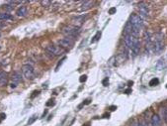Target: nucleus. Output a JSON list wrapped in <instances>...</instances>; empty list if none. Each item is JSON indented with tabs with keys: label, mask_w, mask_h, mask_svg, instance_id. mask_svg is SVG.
Returning a JSON list of instances; mask_svg holds the SVG:
<instances>
[{
	"label": "nucleus",
	"mask_w": 167,
	"mask_h": 126,
	"mask_svg": "<svg viewBox=\"0 0 167 126\" xmlns=\"http://www.w3.org/2000/svg\"><path fill=\"white\" fill-rule=\"evenodd\" d=\"M12 19H13V16L9 14L8 12L0 13V20H12Z\"/></svg>",
	"instance_id": "17"
},
{
	"label": "nucleus",
	"mask_w": 167,
	"mask_h": 126,
	"mask_svg": "<svg viewBox=\"0 0 167 126\" xmlns=\"http://www.w3.org/2000/svg\"><path fill=\"white\" fill-rule=\"evenodd\" d=\"M116 11H117V9H116L115 7H113V8H110V9H109V14H110V15H113V14H115V13H116Z\"/></svg>",
	"instance_id": "26"
},
{
	"label": "nucleus",
	"mask_w": 167,
	"mask_h": 126,
	"mask_svg": "<svg viewBox=\"0 0 167 126\" xmlns=\"http://www.w3.org/2000/svg\"><path fill=\"white\" fill-rule=\"evenodd\" d=\"M166 87H167V86H166Z\"/></svg>",
	"instance_id": "37"
},
{
	"label": "nucleus",
	"mask_w": 167,
	"mask_h": 126,
	"mask_svg": "<svg viewBox=\"0 0 167 126\" xmlns=\"http://www.w3.org/2000/svg\"><path fill=\"white\" fill-rule=\"evenodd\" d=\"M143 126H151L150 123H148V121H143Z\"/></svg>",
	"instance_id": "32"
},
{
	"label": "nucleus",
	"mask_w": 167,
	"mask_h": 126,
	"mask_svg": "<svg viewBox=\"0 0 167 126\" xmlns=\"http://www.w3.org/2000/svg\"><path fill=\"white\" fill-rule=\"evenodd\" d=\"M0 50H1V47H0Z\"/></svg>",
	"instance_id": "36"
},
{
	"label": "nucleus",
	"mask_w": 167,
	"mask_h": 126,
	"mask_svg": "<svg viewBox=\"0 0 167 126\" xmlns=\"http://www.w3.org/2000/svg\"><path fill=\"white\" fill-rule=\"evenodd\" d=\"M4 9H6L7 11H12V10H13V6H12V5H8V4H5V5H4Z\"/></svg>",
	"instance_id": "25"
},
{
	"label": "nucleus",
	"mask_w": 167,
	"mask_h": 126,
	"mask_svg": "<svg viewBox=\"0 0 167 126\" xmlns=\"http://www.w3.org/2000/svg\"><path fill=\"white\" fill-rule=\"evenodd\" d=\"M158 83H159V80H158L157 77H154V79H152L151 81H149V86H157Z\"/></svg>",
	"instance_id": "22"
},
{
	"label": "nucleus",
	"mask_w": 167,
	"mask_h": 126,
	"mask_svg": "<svg viewBox=\"0 0 167 126\" xmlns=\"http://www.w3.org/2000/svg\"><path fill=\"white\" fill-rule=\"evenodd\" d=\"M86 80H87V76H86V75H83V76H80L79 81H80V82H85V81H86Z\"/></svg>",
	"instance_id": "24"
},
{
	"label": "nucleus",
	"mask_w": 167,
	"mask_h": 126,
	"mask_svg": "<svg viewBox=\"0 0 167 126\" xmlns=\"http://www.w3.org/2000/svg\"><path fill=\"white\" fill-rule=\"evenodd\" d=\"M116 109H117V107H116V106H111V110L112 111L116 110Z\"/></svg>",
	"instance_id": "33"
},
{
	"label": "nucleus",
	"mask_w": 167,
	"mask_h": 126,
	"mask_svg": "<svg viewBox=\"0 0 167 126\" xmlns=\"http://www.w3.org/2000/svg\"><path fill=\"white\" fill-rule=\"evenodd\" d=\"M61 32L63 33L64 35L66 36L67 38H73L79 34V28H77L76 26H64L63 28L61 29Z\"/></svg>",
	"instance_id": "3"
},
{
	"label": "nucleus",
	"mask_w": 167,
	"mask_h": 126,
	"mask_svg": "<svg viewBox=\"0 0 167 126\" xmlns=\"http://www.w3.org/2000/svg\"><path fill=\"white\" fill-rule=\"evenodd\" d=\"M100 37H101V32H97V33H96V35L93 37V39L91 40V43H95V42H97V41L100 39Z\"/></svg>",
	"instance_id": "23"
},
{
	"label": "nucleus",
	"mask_w": 167,
	"mask_h": 126,
	"mask_svg": "<svg viewBox=\"0 0 167 126\" xmlns=\"http://www.w3.org/2000/svg\"><path fill=\"white\" fill-rule=\"evenodd\" d=\"M131 50H132V52H133V57H136V56H138V54H139V50H140V43H139V41H138V38H136V39H134L133 48H132Z\"/></svg>",
	"instance_id": "9"
},
{
	"label": "nucleus",
	"mask_w": 167,
	"mask_h": 126,
	"mask_svg": "<svg viewBox=\"0 0 167 126\" xmlns=\"http://www.w3.org/2000/svg\"><path fill=\"white\" fill-rule=\"evenodd\" d=\"M73 40L71 38H63V39H60L59 41V45L61 48H71L73 46Z\"/></svg>",
	"instance_id": "8"
},
{
	"label": "nucleus",
	"mask_w": 167,
	"mask_h": 126,
	"mask_svg": "<svg viewBox=\"0 0 167 126\" xmlns=\"http://www.w3.org/2000/svg\"><path fill=\"white\" fill-rule=\"evenodd\" d=\"M65 59H66V58H65V57H63V58L61 59V61H59V64H57V66H56V71L59 70V66H61V64H62V62H63V61L65 60Z\"/></svg>",
	"instance_id": "28"
},
{
	"label": "nucleus",
	"mask_w": 167,
	"mask_h": 126,
	"mask_svg": "<svg viewBox=\"0 0 167 126\" xmlns=\"http://www.w3.org/2000/svg\"><path fill=\"white\" fill-rule=\"evenodd\" d=\"M164 67H165V61L161 59V60L158 61V63L156 64L155 68H156V70H158V71H161V70H163Z\"/></svg>",
	"instance_id": "18"
},
{
	"label": "nucleus",
	"mask_w": 167,
	"mask_h": 126,
	"mask_svg": "<svg viewBox=\"0 0 167 126\" xmlns=\"http://www.w3.org/2000/svg\"><path fill=\"white\" fill-rule=\"evenodd\" d=\"M21 81H22V75H21V71H14L13 75H12V82H15V83L19 85Z\"/></svg>",
	"instance_id": "11"
},
{
	"label": "nucleus",
	"mask_w": 167,
	"mask_h": 126,
	"mask_svg": "<svg viewBox=\"0 0 167 126\" xmlns=\"http://www.w3.org/2000/svg\"><path fill=\"white\" fill-rule=\"evenodd\" d=\"M37 118H38V115L37 114H34V115H32L30 117V119L28 120V125H31V124H33L35 121L37 120Z\"/></svg>",
	"instance_id": "21"
},
{
	"label": "nucleus",
	"mask_w": 167,
	"mask_h": 126,
	"mask_svg": "<svg viewBox=\"0 0 167 126\" xmlns=\"http://www.w3.org/2000/svg\"><path fill=\"white\" fill-rule=\"evenodd\" d=\"M22 74L26 80L33 81L35 79V71L34 68L31 65H24L22 67Z\"/></svg>",
	"instance_id": "5"
},
{
	"label": "nucleus",
	"mask_w": 167,
	"mask_h": 126,
	"mask_svg": "<svg viewBox=\"0 0 167 126\" xmlns=\"http://www.w3.org/2000/svg\"><path fill=\"white\" fill-rule=\"evenodd\" d=\"M131 91H132V89H127V91H126V93H130Z\"/></svg>",
	"instance_id": "34"
},
{
	"label": "nucleus",
	"mask_w": 167,
	"mask_h": 126,
	"mask_svg": "<svg viewBox=\"0 0 167 126\" xmlns=\"http://www.w3.org/2000/svg\"><path fill=\"white\" fill-rule=\"evenodd\" d=\"M16 14L18 17H26L28 14V9L26 6H20L16 11Z\"/></svg>",
	"instance_id": "13"
},
{
	"label": "nucleus",
	"mask_w": 167,
	"mask_h": 126,
	"mask_svg": "<svg viewBox=\"0 0 167 126\" xmlns=\"http://www.w3.org/2000/svg\"><path fill=\"white\" fill-rule=\"evenodd\" d=\"M102 82H103V85L105 86H107L109 85V80H108V77H106V79H105V80H104L103 81H102Z\"/></svg>",
	"instance_id": "29"
},
{
	"label": "nucleus",
	"mask_w": 167,
	"mask_h": 126,
	"mask_svg": "<svg viewBox=\"0 0 167 126\" xmlns=\"http://www.w3.org/2000/svg\"><path fill=\"white\" fill-rule=\"evenodd\" d=\"M46 51H47V53L49 54V55L52 56L53 58L55 57V56H60L62 55L64 53V50L63 48H61V47H59V46H56V45H49L46 47Z\"/></svg>",
	"instance_id": "4"
},
{
	"label": "nucleus",
	"mask_w": 167,
	"mask_h": 126,
	"mask_svg": "<svg viewBox=\"0 0 167 126\" xmlns=\"http://www.w3.org/2000/svg\"><path fill=\"white\" fill-rule=\"evenodd\" d=\"M40 3H41V5L44 6V7H49L52 4V1H49V0H41Z\"/></svg>",
	"instance_id": "20"
},
{
	"label": "nucleus",
	"mask_w": 167,
	"mask_h": 126,
	"mask_svg": "<svg viewBox=\"0 0 167 126\" xmlns=\"http://www.w3.org/2000/svg\"><path fill=\"white\" fill-rule=\"evenodd\" d=\"M91 5H93V2H92V1H85V2H83V5H82L81 10L87 9V8H89V7H91Z\"/></svg>",
	"instance_id": "19"
},
{
	"label": "nucleus",
	"mask_w": 167,
	"mask_h": 126,
	"mask_svg": "<svg viewBox=\"0 0 167 126\" xmlns=\"http://www.w3.org/2000/svg\"><path fill=\"white\" fill-rule=\"evenodd\" d=\"M138 13H139V16L142 18H147L148 15H149V10H148L147 5L144 3V2H140L138 6Z\"/></svg>",
	"instance_id": "6"
},
{
	"label": "nucleus",
	"mask_w": 167,
	"mask_h": 126,
	"mask_svg": "<svg viewBox=\"0 0 167 126\" xmlns=\"http://www.w3.org/2000/svg\"><path fill=\"white\" fill-rule=\"evenodd\" d=\"M8 82V76L3 71H0V86H5Z\"/></svg>",
	"instance_id": "12"
},
{
	"label": "nucleus",
	"mask_w": 167,
	"mask_h": 126,
	"mask_svg": "<svg viewBox=\"0 0 167 126\" xmlns=\"http://www.w3.org/2000/svg\"><path fill=\"white\" fill-rule=\"evenodd\" d=\"M150 124H151V126H162L161 125V120H160V118L157 114H153L152 115Z\"/></svg>",
	"instance_id": "14"
},
{
	"label": "nucleus",
	"mask_w": 167,
	"mask_h": 126,
	"mask_svg": "<svg viewBox=\"0 0 167 126\" xmlns=\"http://www.w3.org/2000/svg\"><path fill=\"white\" fill-rule=\"evenodd\" d=\"M144 41H145V49L146 51L150 52L151 49L153 48V43H152V40H151V36H150V33L145 31L144 32Z\"/></svg>",
	"instance_id": "7"
},
{
	"label": "nucleus",
	"mask_w": 167,
	"mask_h": 126,
	"mask_svg": "<svg viewBox=\"0 0 167 126\" xmlns=\"http://www.w3.org/2000/svg\"><path fill=\"white\" fill-rule=\"evenodd\" d=\"M17 86H18V85L15 83V82H11V83H10V87H11V88H16Z\"/></svg>",
	"instance_id": "31"
},
{
	"label": "nucleus",
	"mask_w": 167,
	"mask_h": 126,
	"mask_svg": "<svg viewBox=\"0 0 167 126\" xmlns=\"http://www.w3.org/2000/svg\"><path fill=\"white\" fill-rule=\"evenodd\" d=\"M163 34L161 32H158L157 34H155V40L153 43V48L152 50L155 53H160L164 48V43H163Z\"/></svg>",
	"instance_id": "2"
},
{
	"label": "nucleus",
	"mask_w": 167,
	"mask_h": 126,
	"mask_svg": "<svg viewBox=\"0 0 167 126\" xmlns=\"http://www.w3.org/2000/svg\"><path fill=\"white\" fill-rule=\"evenodd\" d=\"M129 22L131 23L132 28H133L132 35L134 36V37H138L139 32H140V29L143 28V18L139 15H138V14H132Z\"/></svg>",
	"instance_id": "1"
},
{
	"label": "nucleus",
	"mask_w": 167,
	"mask_h": 126,
	"mask_svg": "<svg viewBox=\"0 0 167 126\" xmlns=\"http://www.w3.org/2000/svg\"><path fill=\"white\" fill-rule=\"evenodd\" d=\"M72 21H73L74 24H76V27L78 28V26H80L82 23L84 22V17L83 16H80V17H75V18H73L72 19Z\"/></svg>",
	"instance_id": "15"
},
{
	"label": "nucleus",
	"mask_w": 167,
	"mask_h": 126,
	"mask_svg": "<svg viewBox=\"0 0 167 126\" xmlns=\"http://www.w3.org/2000/svg\"><path fill=\"white\" fill-rule=\"evenodd\" d=\"M124 33H125V36L132 35V33H133V28H132V25H131L130 22L127 23V25L125 27V30H124Z\"/></svg>",
	"instance_id": "16"
},
{
	"label": "nucleus",
	"mask_w": 167,
	"mask_h": 126,
	"mask_svg": "<svg viewBox=\"0 0 167 126\" xmlns=\"http://www.w3.org/2000/svg\"><path fill=\"white\" fill-rule=\"evenodd\" d=\"M6 118V114L5 113H0V122Z\"/></svg>",
	"instance_id": "30"
},
{
	"label": "nucleus",
	"mask_w": 167,
	"mask_h": 126,
	"mask_svg": "<svg viewBox=\"0 0 167 126\" xmlns=\"http://www.w3.org/2000/svg\"><path fill=\"white\" fill-rule=\"evenodd\" d=\"M46 105L47 106H53V105H54V100H49V102H47L46 103Z\"/></svg>",
	"instance_id": "27"
},
{
	"label": "nucleus",
	"mask_w": 167,
	"mask_h": 126,
	"mask_svg": "<svg viewBox=\"0 0 167 126\" xmlns=\"http://www.w3.org/2000/svg\"><path fill=\"white\" fill-rule=\"evenodd\" d=\"M0 38H1V32H0Z\"/></svg>",
	"instance_id": "35"
},
{
	"label": "nucleus",
	"mask_w": 167,
	"mask_h": 126,
	"mask_svg": "<svg viewBox=\"0 0 167 126\" xmlns=\"http://www.w3.org/2000/svg\"><path fill=\"white\" fill-rule=\"evenodd\" d=\"M137 37H134L133 35H126L125 36V44L128 47L129 49H132L133 45V42H134V39Z\"/></svg>",
	"instance_id": "10"
}]
</instances>
